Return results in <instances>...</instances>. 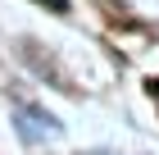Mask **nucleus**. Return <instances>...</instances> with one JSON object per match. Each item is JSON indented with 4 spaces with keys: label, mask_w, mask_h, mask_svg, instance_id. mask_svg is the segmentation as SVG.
<instances>
[{
    "label": "nucleus",
    "mask_w": 159,
    "mask_h": 155,
    "mask_svg": "<svg viewBox=\"0 0 159 155\" xmlns=\"http://www.w3.org/2000/svg\"><path fill=\"white\" fill-rule=\"evenodd\" d=\"M41 5H46V9H64L68 0H41Z\"/></svg>",
    "instance_id": "f257e3e1"
},
{
    "label": "nucleus",
    "mask_w": 159,
    "mask_h": 155,
    "mask_svg": "<svg viewBox=\"0 0 159 155\" xmlns=\"http://www.w3.org/2000/svg\"><path fill=\"white\" fill-rule=\"evenodd\" d=\"M150 96H159V78H155V82H150Z\"/></svg>",
    "instance_id": "f03ea898"
}]
</instances>
